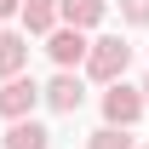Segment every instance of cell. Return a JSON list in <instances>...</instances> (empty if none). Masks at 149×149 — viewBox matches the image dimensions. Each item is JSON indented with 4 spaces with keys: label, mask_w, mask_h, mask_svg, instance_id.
Masks as SVG:
<instances>
[{
    "label": "cell",
    "mask_w": 149,
    "mask_h": 149,
    "mask_svg": "<svg viewBox=\"0 0 149 149\" xmlns=\"http://www.w3.org/2000/svg\"><path fill=\"white\" fill-rule=\"evenodd\" d=\"M126 69H132V40L126 35H97L92 46H86V63H80V74L97 80V86L126 80Z\"/></svg>",
    "instance_id": "1"
},
{
    "label": "cell",
    "mask_w": 149,
    "mask_h": 149,
    "mask_svg": "<svg viewBox=\"0 0 149 149\" xmlns=\"http://www.w3.org/2000/svg\"><path fill=\"white\" fill-rule=\"evenodd\" d=\"M97 103H103V126H126L132 132L138 120H143V92H138L132 80H109Z\"/></svg>",
    "instance_id": "2"
},
{
    "label": "cell",
    "mask_w": 149,
    "mask_h": 149,
    "mask_svg": "<svg viewBox=\"0 0 149 149\" xmlns=\"http://www.w3.org/2000/svg\"><path fill=\"white\" fill-rule=\"evenodd\" d=\"M40 103L52 115H80V103H86V80H80V69H57L46 86H40Z\"/></svg>",
    "instance_id": "3"
},
{
    "label": "cell",
    "mask_w": 149,
    "mask_h": 149,
    "mask_svg": "<svg viewBox=\"0 0 149 149\" xmlns=\"http://www.w3.org/2000/svg\"><path fill=\"white\" fill-rule=\"evenodd\" d=\"M40 109V80L35 74H12L0 80V120H23V115Z\"/></svg>",
    "instance_id": "4"
},
{
    "label": "cell",
    "mask_w": 149,
    "mask_h": 149,
    "mask_svg": "<svg viewBox=\"0 0 149 149\" xmlns=\"http://www.w3.org/2000/svg\"><path fill=\"white\" fill-rule=\"evenodd\" d=\"M86 46H92L86 29H69V23H57L52 35H46V57H52L57 69H80L86 63Z\"/></svg>",
    "instance_id": "5"
},
{
    "label": "cell",
    "mask_w": 149,
    "mask_h": 149,
    "mask_svg": "<svg viewBox=\"0 0 149 149\" xmlns=\"http://www.w3.org/2000/svg\"><path fill=\"white\" fill-rule=\"evenodd\" d=\"M0 149H52V132L40 126L35 115H23V120H6V138Z\"/></svg>",
    "instance_id": "6"
},
{
    "label": "cell",
    "mask_w": 149,
    "mask_h": 149,
    "mask_svg": "<svg viewBox=\"0 0 149 149\" xmlns=\"http://www.w3.org/2000/svg\"><path fill=\"white\" fill-rule=\"evenodd\" d=\"M109 17V0H57V23L69 29H97Z\"/></svg>",
    "instance_id": "7"
},
{
    "label": "cell",
    "mask_w": 149,
    "mask_h": 149,
    "mask_svg": "<svg viewBox=\"0 0 149 149\" xmlns=\"http://www.w3.org/2000/svg\"><path fill=\"white\" fill-rule=\"evenodd\" d=\"M17 17H23V35H40V40H46L57 29V0H23Z\"/></svg>",
    "instance_id": "8"
},
{
    "label": "cell",
    "mask_w": 149,
    "mask_h": 149,
    "mask_svg": "<svg viewBox=\"0 0 149 149\" xmlns=\"http://www.w3.org/2000/svg\"><path fill=\"white\" fill-rule=\"evenodd\" d=\"M12 74H29V35H0V80H12Z\"/></svg>",
    "instance_id": "9"
},
{
    "label": "cell",
    "mask_w": 149,
    "mask_h": 149,
    "mask_svg": "<svg viewBox=\"0 0 149 149\" xmlns=\"http://www.w3.org/2000/svg\"><path fill=\"white\" fill-rule=\"evenodd\" d=\"M86 149H138V138H132L126 126H97L92 138H86Z\"/></svg>",
    "instance_id": "10"
},
{
    "label": "cell",
    "mask_w": 149,
    "mask_h": 149,
    "mask_svg": "<svg viewBox=\"0 0 149 149\" xmlns=\"http://www.w3.org/2000/svg\"><path fill=\"white\" fill-rule=\"evenodd\" d=\"M120 23H149V0H120Z\"/></svg>",
    "instance_id": "11"
},
{
    "label": "cell",
    "mask_w": 149,
    "mask_h": 149,
    "mask_svg": "<svg viewBox=\"0 0 149 149\" xmlns=\"http://www.w3.org/2000/svg\"><path fill=\"white\" fill-rule=\"evenodd\" d=\"M17 6H23V0H0V23H6V17H17Z\"/></svg>",
    "instance_id": "12"
},
{
    "label": "cell",
    "mask_w": 149,
    "mask_h": 149,
    "mask_svg": "<svg viewBox=\"0 0 149 149\" xmlns=\"http://www.w3.org/2000/svg\"><path fill=\"white\" fill-rule=\"evenodd\" d=\"M138 92H143V109H149V74H143V80H138Z\"/></svg>",
    "instance_id": "13"
},
{
    "label": "cell",
    "mask_w": 149,
    "mask_h": 149,
    "mask_svg": "<svg viewBox=\"0 0 149 149\" xmlns=\"http://www.w3.org/2000/svg\"><path fill=\"white\" fill-rule=\"evenodd\" d=\"M138 149H149V143H138Z\"/></svg>",
    "instance_id": "14"
}]
</instances>
